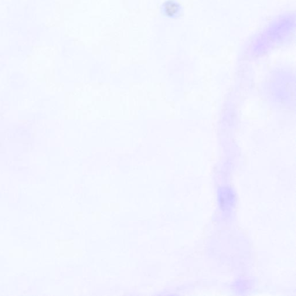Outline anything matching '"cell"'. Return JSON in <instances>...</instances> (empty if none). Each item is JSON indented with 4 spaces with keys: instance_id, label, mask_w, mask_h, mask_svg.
Wrapping results in <instances>:
<instances>
[{
    "instance_id": "obj_1",
    "label": "cell",
    "mask_w": 296,
    "mask_h": 296,
    "mask_svg": "<svg viewBox=\"0 0 296 296\" xmlns=\"http://www.w3.org/2000/svg\"><path fill=\"white\" fill-rule=\"evenodd\" d=\"M163 14L170 19L181 18L183 13V8L181 4L175 0H168L163 5Z\"/></svg>"
}]
</instances>
